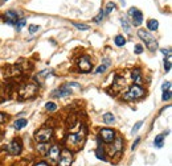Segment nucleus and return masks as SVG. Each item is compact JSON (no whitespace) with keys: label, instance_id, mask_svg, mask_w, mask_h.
Here are the masks:
<instances>
[{"label":"nucleus","instance_id":"nucleus-1","mask_svg":"<svg viewBox=\"0 0 172 166\" xmlns=\"http://www.w3.org/2000/svg\"><path fill=\"white\" fill-rule=\"evenodd\" d=\"M86 138V128L82 125L78 132H70L65 137V145L68 147L69 150H78L84 145Z\"/></svg>","mask_w":172,"mask_h":166},{"label":"nucleus","instance_id":"nucleus-2","mask_svg":"<svg viewBox=\"0 0 172 166\" xmlns=\"http://www.w3.org/2000/svg\"><path fill=\"white\" fill-rule=\"evenodd\" d=\"M138 36H139V38L140 40H143L144 45L147 46L150 52H156L158 50V48H159L158 41L155 40L154 36H151L147 31H144V29H138Z\"/></svg>","mask_w":172,"mask_h":166},{"label":"nucleus","instance_id":"nucleus-3","mask_svg":"<svg viewBox=\"0 0 172 166\" xmlns=\"http://www.w3.org/2000/svg\"><path fill=\"white\" fill-rule=\"evenodd\" d=\"M146 95V91L142 88V86H137V84H132L128 91L123 95L124 100H138V99H142Z\"/></svg>","mask_w":172,"mask_h":166},{"label":"nucleus","instance_id":"nucleus-4","mask_svg":"<svg viewBox=\"0 0 172 166\" xmlns=\"http://www.w3.org/2000/svg\"><path fill=\"white\" fill-rule=\"evenodd\" d=\"M37 90H38L37 84H35V83H26V84H24L21 88H20L19 98L20 99H31L32 96L36 95Z\"/></svg>","mask_w":172,"mask_h":166},{"label":"nucleus","instance_id":"nucleus-5","mask_svg":"<svg viewBox=\"0 0 172 166\" xmlns=\"http://www.w3.org/2000/svg\"><path fill=\"white\" fill-rule=\"evenodd\" d=\"M53 137V128L42 127L35 133V138L37 142H49Z\"/></svg>","mask_w":172,"mask_h":166},{"label":"nucleus","instance_id":"nucleus-6","mask_svg":"<svg viewBox=\"0 0 172 166\" xmlns=\"http://www.w3.org/2000/svg\"><path fill=\"white\" fill-rule=\"evenodd\" d=\"M75 65H77V69L81 73H90L93 67V62L89 55H81L75 61Z\"/></svg>","mask_w":172,"mask_h":166},{"label":"nucleus","instance_id":"nucleus-7","mask_svg":"<svg viewBox=\"0 0 172 166\" xmlns=\"http://www.w3.org/2000/svg\"><path fill=\"white\" fill-rule=\"evenodd\" d=\"M123 138H122V136H115V138L112 140V142H111V147H110V156H112V154H117V156H119L123 152Z\"/></svg>","mask_w":172,"mask_h":166},{"label":"nucleus","instance_id":"nucleus-8","mask_svg":"<svg viewBox=\"0 0 172 166\" xmlns=\"http://www.w3.org/2000/svg\"><path fill=\"white\" fill-rule=\"evenodd\" d=\"M73 164V153L69 149H64L60 153L58 158V166H72Z\"/></svg>","mask_w":172,"mask_h":166},{"label":"nucleus","instance_id":"nucleus-9","mask_svg":"<svg viewBox=\"0 0 172 166\" xmlns=\"http://www.w3.org/2000/svg\"><path fill=\"white\" fill-rule=\"evenodd\" d=\"M128 15H130L131 17V24L135 25V26H139L143 22V13L139 11L138 8H135V7H132L130 8V11H128Z\"/></svg>","mask_w":172,"mask_h":166},{"label":"nucleus","instance_id":"nucleus-10","mask_svg":"<svg viewBox=\"0 0 172 166\" xmlns=\"http://www.w3.org/2000/svg\"><path fill=\"white\" fill-rule=\"evenodd\" d=\"M23 150V142L20 138H13L8 144V153L12 156H19Z\"/></svg>","mask_w":172,"mask_h":166},{"label":"nucleus","instance_id":"nucleus-11","mask_svg":"<svg viewBox=\"0 0 172 166\" xmlns=\"http://www.w3.org/2000/svg\"><path fill=\"white\" fill-rule=\"evenodd\" d=\"M99 137L102 138V141L106 144H111L112 140L115 138V131L111 128H102L99 131Z\"/></svg>","mask_w":172,"mask_h":166},{"label":"nucleus","instance_id":"nucleus-12","mask_svg":"<svg viewBox=\"0 0 172 166\" xmlns=\"http://www.w3.org/2000/svg\"><path fill=\"white\" fill-rule=\"evenodd\" d=\"M60 153H61V149H60L57 144H54L48 149V152H46L45 154H46V157H48V160H51L52 162H56L60 158Z\"/></svg>","mask_w":172,"mask_h":166},{"label":"nucleus","instance_id":"nucleus-13","mask_svg":"<svg viewBox=\"0 0 172 166\" xmlns=\"http://www.w3.org/2000/svg\"><path fill=\"white\" fill-rule=\"evenodd\" d=\"M72 88H69L66 84H62L60 88L54 90V91L52 92V96H54V98H65V96H69L72 95Z\"/></svg>","mask_w":172,"mask_h":166},{"label":"nucleus","instance_id":"nucleus-14","mask_svg":"<svg viewBox=\"0 0 172 166\" xmlns=\"http://www.w3.org/2000/svg\"><path fill=\"white\" fill-rule=\"evenodd\" d=\"M17 19H19V12H16V11H12L11 9V11H7L4 13V20L7 24H9V25H15Z\"/></svg>","mask_w":172,"mask_h":166},{"label":"nucleus","instance_id":"nucleus-15","mask_svg":"<svg viewBox=\"0 0 172 166\" xmlns=\"http://www.w3.org/2000/svg\"><path fill=\"white\" fill-rule=\"evenodd\" d=\"M131 78L134 81V84H137V86L143 84V77H142V71L139 69H134L131 71Z\"/></svg>","mask_w":172,"mask_h":166},{"label":"nucleus","instance_id":"nucleus-16","mask_svg":"<svg viewBox=\"0 0 172 166\" xmlns=\"http://www.w3.org/2000/svg\"><path fill=\"white\" fill-rule=\"evenodd\" d=\"M124 86H126L124 78L118 77L117 79H115V82H114V90H115V91H122V88H123Z\"/></svg>","mask_w":172,"mask_h":166},{"label":"nucleus","instance_id":"nucleus-17","mask_svg":"<svg viewBox=\"0 0 172 166\" xmlns=\"http://www.w3.org/2000/svg\"><path fill=\"white\" fill-rule=\"evenodd\" d=\"M110 65H111V62L109 61L107 58H106V59H103V65L98 66V67L95 69V71H94V73H95V74H102V73H105V70H106V69H107Z\"/></svg>","mask_w":172,"mask_h":166},{"label":"nucleus","instance_id":"nucleus-18","mask_svg":"<svg viewBox=\"0 0 172 166\" xmlns=\"http://www.w3.org/2000/svg\"><path fill=\"white\" fill-rule=\"evenodd\" d=\"M121 24H122V26H123L124 32H127V33L131 32V25H130V21H128L127 16H122L121 17Z\"/></svg>","mask_w":172,"mask_h":166},{"label":"nucleus","instance_id":"nucleus-19","mask_svg":"<svg viewBox=\"0 0 172 166\" xmlns=\"http://www.w3.org/2000/svg\"><path fill=\"white\" fill-rule=\"evenodd\" d=\"M95 156H97V158H98V160H102V161H105V160H106V153H105V149H103V147H102L101 144H98L97 150H95Z\"/></svg>","mask_w":172,"mask_h":166},{"label":"nucleus","instance_id":"nucleus-20","mask_svg":"<svg viewBox=\"0 0 172 166\" xmlns=\"http://www.w3.org/2000/svg\"><path fill=\"white\" fill-rule=\"evenodd\" d=\"M164 133H161V135H158L156 137H155V140H154V145L156 148H163V145H164Z\"/></svg>","mask_w":172,"mask_h":166},{"label":"nucleus","instance_id":"nucleus-21","mask_svg":"<svg viewBox=\"0 0 172 166\" xmlns=\"http://www.w3.org/2000/svg\"><path fill=\"white\" fill-rule=\"evenodd\" d=\"M26 124H28V120H25V119H17V120L13 123V127H15V129L20 131V129L26 127Z\"/></svg>","mask_w":172,"mask_h":166},{"label":"nucleus","instance_id":"nucleus-22","mask_svg":"<svg viewBox=\"0 0 172 166\" xmlns=\"http://www.w3.org/2000/svg\"><path fill=\"white\" fill-rule=\"evenodd\" d=\"M158 28H159V21H158V20L151 19V20H148V21H147V29H150L151 32L156 31Z\"/></svg>","mask_w":172,"mask_h":166},{"label":"nucleus","instance_id":"nucleus-23","mask_svg":"<svg viewBox=\"0 0 172 166\" xmlns=\"http://www.w3.org/2000/svg\"><path fill=\"white\" fill-rule=\"evenodd\" d=\"M117 8V5H115V3H112V1H109L107 4H106V8L103 9V13L105 15H110V13L114 11V9Z\"/></svg>","mask_w":172,"mask_h":166},{"label":"nucleus","instance_id":"nucleus-24","mask_svg":"<svg viewBox=\"0 0 172 166\" xmlns=\"http://www.w3.org/2000/svg\"><path fill=\"white\" fill-rule=\"evenodd\" d=\"M114 42H115V45L121 48V46H124V44H126V38H124L122 34H118V36H115Z\"/></svg>","mask_w":172,"mask_h":166},{"label":"nucleus","instance_id":"nucleus-25","mask_svg":"<svg viewBox=\"0 0 172 166\" xmlns=\"http://www.w3.org/2000/svg\"><path fill=\"white\" fill-rule=\"evenodd\" d=\"M102 119H103V121L106 123V124H112V123L115 121V117H114V115H112L111 112H107V114H105Z\"/></svg>","mask_w":172,"mask_h":166},{"label":"nucleus","instance_id":"nucleus-26","mask_svg":"<svg viewBox=\"0 0 172 166\" xmlns=\"http://www.w3.org/2000/svg\"><path fill=\"white\" fill-rule=\"evenodd\" d=\"M37 149H38V152H40V153L45 154L46 152H48V149H49V145L46 144V142H38Z\"/></svg>","mask_w":172,"mask_h":166},{"label":"nucleus","instance_id":"nucleus-27","mask_svg":"<svg viewBox=\"0 0 172 166\" xmlns=\"http://www.w3.org/2000/svg\"><path fill=\"white\" fill-rule=\"evenodd\" d=\"M45 109L49 112H54L57 109V104L53 102H48V103H45Z\"/></svg>","mask_w":172,"mask_h":166},{"label":"nucleus","instance_id":"nucleus-28","mask_svg":"<svg viewBox=\"0 0 172 166\" xmlns=\"http://www.w3.org/2000/svg\"><path fill=\"white\" fill-rule=\"evenodd\" d=\"M25 24H26V20L24 17H21V19H17V21L15 22V26H16V29H17V31H20V29H21Z\"/></svg>","mask_w":172,"mask_h":166},{"label":"nucleus","instance_id":"nucleus-29","mask_svg":"<svg viewBox=\"0 0 172 166\" xmlns=\"http://www.w3.org/2000/svg\"><path fill=\"white\" fill-rule=\"evenodd\" d=\"M73 25L75 26L77 29H79V31H89V25H86V24H79V22H73Z\"/></svg>","mask_w":172,"mask_h":166},{"label":"nucleus","instance_id":"nucleus-30","mask_svg":"<svg viewBox=\"0 0 172 166\" xmlns=\"http://www.w3.org/2000/svg\"><path fill=\"white\" fill-rule=\"evenodd\" d=\"M171 96H172V94H171V90H165V91H163V95H161V99H163L164 102H167V100H170V99H171Z\"/></svg>","mask_w":172,"mask_h":166},{"label":"nucleus","instance_id":"nucleus-31","mask_svg":"<svg viewBox=\"0 0 172 166\" xmlns=\"http://www.w3.org/2000/svg\"><path fill=\"white\" fill-rule=\"evenodd\" d=\"M171 58H165L164 59V70L165 73H170L171 71Z\"/></svg>","mask_w":172,"mask_h":166},{"label":"nucleus","instance_id":"nucleus-32","mask_svg":"<svg viewBox=\"0 0 172 166\" xmlns=\"http://www.w3.org/2000/svg\"><path fill=\"white\" fill-rule=\"evenodd\" d=\"M142 125H143V121H138V123H135V125H134V128H132L131 129V133L132 135H134V133H137V132L139 131V129H140L142 128Z\"/></svg>","mask_w":172,"mask_h":166},{"label":"nucleus","instance_id":"nucleus-33","mask_svg":"<svg viewBox=\"0 0 172 166\" xmlns=\"http://www.w3.org/2000/svg\"><path fill=\"white\" fill-rule=\"evenodd\" d=\"M103 16H105V13H103V11H102V9H101L98 15L94 17V22H97V24H99V22H101L102 20H103Z\"/></svg>","mask_w":172,"mask_h":166},{"label":"nucleus","instance_id":"nucleus-34","mask_svg":"<svg viewBox=\"0 0 172 166\" xmlns=\"http://www.w3.org/2000/svg\"><path fill=\"white\" fill-rule=\"evenodd\" d=\"M38 29H40L38 25H33V24H31V25L28 26V31H29V33H31V34H33V33H36V32H38Z\"/></svg>","mask_w":172,"mask_h":166},{"label":"nucleus","instance_id":"nucleus-35","mask_svg":"<svg viewBox=\"0 0 172 166\" xmlns=\"http://www.w3.org/2000/svg\"><path fill=\"white\" fill-rule=\"evenodd\" d=\"M66 86H68L69 88H72V87H75V88H81V86L78 84V83H75V82H68V83H65Z\"/></svg>","mask_w":172,"mask_h":166},{"label":"nucleus","instance_id":"nucleus-36","mask_svg":"<svg viewBox=\"0 0 172 166\" xmlns=\"http://www.w3.org/2000/svg\"><path fill=\"white\" fill-rule=\"evenodd\" d=\"M49 74H52V70H42L38 74V78H45L46 75H49Z\"/></svg>","mask_w":172,"mask_h":166},{"label":"nucleus","instance_id":"nucleus-37","mask_svg":"<svg viewBox=\"0 0 172 166\" xmlns=\"http://www.w3.org/2000/svg\"><path fill=\"white\" fill-rule=\"evenodd\" d=\"M161 90H163V91H165V90H171V82L170 81L164 82L163 86H161Z\"/></svg>","mask_w":172,"mask_h":166},{"label":"nucleus","instance_id":"nucleus-38","mask_svg":"<svg viewBox=\"0 0 172 166\" xmlns=\"http://www.w3.org/2000/svg\"><path fill=\"white\" fill-rule=\"evenodd\" d=\"M161 53H163V54H164L167 58H171V54H172L171 49H163V50H161Z\"/></svg>","mask_w":172,"mask_h":166},{"label":"nucleus","instance_id":"nucleus-39","mask_svg":"<svg viewBox=\"0 0 172 166\" xmlns=\"http://www.w3.org/2000/svg\"><path fill=\"white\" fill-rule=\"evenodd\" d=\"M135 53H137V54H142V53H143V46L135 45Z\"/></svg>","mask_w":172,"mask_h":166},{"label":"nucleus","instance_id":"nucleus-40","mask_svg":"<svg viewBox=\"0 0 172 166\" xmlns=\"http://www.w3.org/2000/svg\"><path fill=\"white\" fill-rule=\"evenodd\" d=\"M139 142H140V137H137V140L134 141V144H132V147H131L132 150H135V149H137V147H138Z\"/></svg>","mask_w":172,"mask_h":166},{"label":"nucleus","instance_id":"nucleus-41","mask_svg":"<svg viewBox=\"0 0 172 166\" xmlns=\"http://www.w3.org/2000/svg\"><path fill=\"white\" fill-rule=\"evenodd\" d=\"M35 166H51V165H49V164H46V162H37V164H36Z\"/></svg>","mask_w":172,"mask_h":166},{"label":"nucleus","instance_id":"nucleus-42","mask_svg":"<svg viewBox=\"0 0 172 166\" xmlns=\"http://www.w3.org/2000/svg\"><path fill=\"white\" fill-rule=\"evenodd\" d=\"M4 121H5V116H4V114L0 112V123H4Z\"/></svg>","mask_w":172,"mask_h":166},{"label":"nucleus","instance_id":"nucleus-43","mask_svg":"<svg viewBox=\"0 0 172 166\" xmlns=\"http://www.w3.org/2000/svg\"><path fill=\"white\" fill-rule=\"evenodd\" d=\"M3 1H8V0H3Z\"/></svg>","mask_w":172,"mask_h":166}]
</instances>
